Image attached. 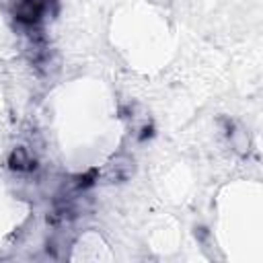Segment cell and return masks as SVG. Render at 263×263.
Returning <instances> with one entry per match:
<instances>
[{"instance_id":"obj_1","label":"cell","mask_w":263,"mask_h":263,"mask_svg":"<svg viewBox=\"0 0 263 263\" xmlns=\"http://www.w3.org/2000/svg\"><path fill=\"white\" fill-rule=\"evenodd\" d=\"M45 14V0H21L14 8V18L27 27L37 25Z\"/></svg>"},{"instance_id":"obj_2","label":"cell","mask_w":263,"mask_h":263,"mask_svg":"<svg viewBox=\"0 0 263 263\" xmlns=\"http://www.w3.org/2000/svg\"><path fill=\"white\" fill-rule=\"evenodd\" d=\"M134 173V160L129 156H117L109 166H107V179L109 181H127Z\"/></svg>"},{"instance_id":"obj_3","label":"cell","mask_w":263,"mask_h":263,"mask_svg":"<svg viewBox=\"0 0 263 263\" xmlns=\"http://www.w3.org/2000/svg\"><path fill=\"white\" fill-rule=\"evenodd\" d=\"M8 166H10L12 171H16V173H29V171L35 168V160L31 158V154H29L27 148L18 146V148H14V150L10 152V156H8Z\"/></svg>"},{"instance_id":"obj_4","label":"cell","mask_w":263,"mask_h":263,"mask_svg":"<svg viewBox=\"0 0 263 263\" xmlns=\"http://www.w3.org/2000/svg\"><path fill=\"white\" fill-rule=\"evenodd\" d=\"M228 138H230V144L234 146L236 152H240V154H247V152H249V136H247V132H245L242 127L230 123Z\"/></svg>"}]
</instances>
